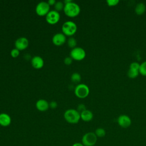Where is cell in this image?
I'll return each instance as SVG.
<instances>
[{"label": "cell", "mask_w": 146, "mask_h": 146, "mask_svg": "<svg viewBox=\"0 0 146 146\" xmlns=\"http://www.w3.org/2000/svg\"><path fill=\"white\" fill-rule=\"evenodd\" d=\"M64 62L66 65H70L72 62V59L70 56L66 57L64 59Z\"/></svg>", "instance_id": "4316f807"}, {"label": "cell", "mask_w": 146, "mask_h": 146, "mask_svg": "<svg viewBox=\"0 0 146 146\" xmlns=\"http://www.w3.org/2000/svg\"><path fill=\"white\" fill-rule=\"evenodd\" d=\"M52 41L55 45L61 46L66 42V36L63 33H58L53 36Z\"/></svg>", "instance_id": "8fae6325"}, {"label": "cell", "mask_w": 146, "mask_h": 146, "mask_svg": "<svg viewBox=\"0 0 146 146\" xmlns=\"http://www.w3.org/2000/svg\"><path fill=\"white\" fill-rule=\"evenodd\" d=\"M63 10L65 14L68 17H75L79 14L80 7L77 3L71 1L64 4Z\"/></svg>", "instance_id": "6da1fadb"}, {"label": "cell", "mask_w": 146, "mask_h": 146, "mask_svg": "<svg viewBox=\"0 0 146 146\" xmlns=\"http://www.w3.org/2000/svg\"><path fill=\"white\" fill-rule=\"evenodd\" d=\"M74 92L78 98L83 99L86 98L88 95L90 93V89L86 84L80 83L75 87Z\"/></svg>", "instance_id": "5b68a950"}, {"label": "cell", "mask_w": 146, "mask_h": 146, "mask_svg": "<svg viewBox=\"0 0 146 146\" xmlns=\"http://www.w3.org/2000/svg\"><path fill=\"white\" fill-rule=\"evenodd\" d=\"M36 13L39 16L46 15L50 11V5L47 2L42 1L38 3L35 8Z\"/></svg>", "instance_id": "52a82bcc"}, {"label": "cell", "mask_w": 146, "mask_h": 146, "mask_svg": "<svg viewBox=\"0 0 146 146\" xmlns=\"http://www.w3.org/2000/svg\"><path fill=\"white\" fill-rule=\"evenodd\" d=\"M67 44L69 47L74 48L76 47V40L73 38V37H70L67 40Z\"/></svg>", "instance_id": "7402d4cb"}, {"label": "cell", "mask_w": 146, "mask_h": 146, "mask_svg": "<svg viewBox=\"0 0 146 146\" xmlns=\"http://www.w3.org/2000/svg\"><path fill=\"white\" fill-rule=\"evenodd\" d=\"M71 146H84L82 143H79V142H76L74 143Z\"/></svg>", "instance_id": "f546056e"}, {"label": "cell", "mask_w": 146, "mask_h": 146, "mask_svg": "<svg viewBox=\"0 0 146 146\" xmlns=\"http://www.w3.org/2000/svg\"><path fill=\"white\" fill-rule=\"evenodd\" d=\"M49 106H50V107L51 108H55L57 107L58 104H57V103H56V102L52 101V102H51L49 104Z\"/></svg>", "instance_id": "83f0119b"}, {"label": "cell", "mask_w": 146, "mask_h": 146, "mask_svg": "<svg viewBox=\"0 0 146 146\" xmlns=\"http://www.w3.org/2000/svg\"><path fill=\"white\" fill-rule=\"evenodd\" d=\"M29 46V40L25 37H20L18 38L15 42V48L21 50L26 49Z\"/></svg>", "instance_id": "30bf717a"}, {"label": "cell", "mask_w": 146, "mask_h": 146, "mask_svg": "<svg viewBox=\"0 0 146 146\" xmlns=\"http://www.w3.org/2000/svg\"><path fill=\"white\" fill-rule=\"evenodd\" d=\"M60 19V14L58 11L55 10L50 11L46 15V20L47 22L50 25H55L57 23Z\"/></svg>", "instance_id": "ba28073f"}, {"label": "cell", "mask_w": 146, "mask_h": 146, "mask_svg": "<svg viewBox=\"0 0 146 146\" xmlns=\"http://www.w3.org/2000/svg\"><path fill=\"white\" fill-rule=\"evenodd\" d=\"M65 120L70 124H76L80 119V113L75 109H68L64 113Z\"/></svg>", "instance_id": "7a4b0ae2"}, {"label": "cell", "mask_w": 146, "mask_h": 146, "mask_svg": "<svg viewBox=\"0 0 146 146\" xmlns=\"http://www.w3.org/2000/svg\"><path fill=\"white\" fill-rule=\"evenodd\" d=\"M19 50H18L17 48H13L11 51V52H10V54L11 55L12 57L13 58H16L19 55Z\"/></svg>", "instance_id": "d4e9b609"}, {"label": "cell", "mask_w": 146, "mask_h": 146, "mask_svg": "<svg viewBox=\"0 0 146 146\" xmlns=\"http://www.w3.org/2000/svg\"><path fill=\"white\" fill-rule=\"evenodd\" d=\"M31 64L36 69L41 68L44 65V60L39 56H35L31 59Z\"/></svg>", "instance_id": "7c38bea8"}, {"label": "cell", "mask_w": 146, "mask_h": 146, "mask_svg": "<svg viewBox=\"0 0 146 146\" xmlns=\"http://www.w3.org/2000/svg\"><path fill=\"white\" fill-rule=\"evenodd\" d=\"M139 70L132 69V68H129L127 72V75L131 79L136 78L139 75Z\"/></svg>", "instance_id": "e0dca14e"}, {"label": "cell", "mask_w": 146, "mask_h": 146, "mask_svg": "<svg viewBox=\"0 0 146 146\" xmlns=\"http://www.w3.org/2000/svg\"><path fill=\"white\" fill-rule=\"evenodd\" d=\"M94 115L92 112L88 110H86L80 113V119L84 121H90L93 119Z\"/></svg>", "instance_id": "9a60e30c"}, {"label": "cell", "mask_w": 146, "mask_h": 146, "mask_svg": "<svg viewBox=\"0 0 146 146\" xmlns=\"http://www.w3.org/2000/svg\"><path fill=\"white\" fill-rule=\"evenodd\" d=\"M106 2L109 6H114L117 5L119 3V0H107Z\"/></svg>", "instance_id": "cb8c5ba5"}, {"label": "cell", "mask_w": 146, "mask_h": 146, "mask_svg": "<svg viewBox=\"0 0 146 146\" xmlns=\"http://www.w3.org/2000/svg\"><path fill=\"white\" fill-rule=\"evenodd\" d=\"M146 10V6L143 2L138 3L135 8V11L137 15H142L143 14Z\"/></svg>", "instance_id": "2e32d148"}, {"label": "cell", "mask_w": 146, "mask_h": 146, "mask_svg": "<svg viewBox=\"0 0 146 146\" xmlns=\"http://www.w3.org/2000/svg\"><path fill=\"white\" fill-rule=\"evenodd\" d=\"M64 3L63 2H62V1H58L54 5V7L55 10L58 12L63 10L64 9Z\"/></svg>", "instance_id": "44dd1931"}, {"label": "cell", "mask_w": 146, "mask_h": 146, "mask_svg": "<svg viewBox=\"0 0 146 146\" xmlns=\"http://www.w3.org/2000/svg\"><path fill=\"white\" fill-rule=\"evenodd\" d=\"M49 107V103L44 99H39L36 103V107L40 111H46Z\"/></svg>", "instance_id": "5bb4252c"}, {"label": "cell", "mask_w": 146, "mask_h": 146, "mask_svg": "<svg viewBox=\"0 0 146 146\" xmlns=\"http://www.w3.org/2000/svg\"><path fill=\"white\" fill-rule=\"evenodd\" d=\"M95 133L96 136L98 137H103L106 136V131L103 128H98L95 129Z\"/></svg>", "instance_id": "ac0fdd59"}, {"label": "cell", "mask_w": 146, "mask_h": 146, "mask_svg": "<svg viewBox=\"0 0 146 146\" xmlns=\"http://www.w3.org/2000/svg\"><path fill=\"white\" fill-rule=\"evenodd\" d=\"M63 33L65 35L71 36L73 35L77 30V26L76 23L71 21L65 22L62 27Z\"/></svg>", "instance_id": "277c9868"}, {"label": "cell", "mask_w": 146, "mask_h": 146, "mask_svg": "<svg viewBox=\"0 0 146 146\" xmlns=\"http://www.w3.org/2000/svg\"><path fill=\"white\" fill-rule=\"evenodd\" d=\"M11 123V118L7 113H0V125L2 127H7Z\"/></svg>", "instance_id": "4fadbf2b"}, {"label": "cell", "mask_w": 146, "mask_h": 146, "mask_svg": "<svg viewBox=\"0 0 146 146\" xmlns=\"http://www.w3.org/2000/svg\"><path fill=\"white\" fill-rule=\"evenodd\" d=\"M94 146H96V145H94Z\"/></svg>", "instance_id": "4dcf8cb0"}, {"label": "cell", "mask_w": 146, "mask_h": 146, "mask_svg": "<svg viewBox=\"0 0 146 146\" xmlns=\"http://www.w3.org/2000/svg\"><path fill=\"white\" fill-rule=\"evenodd\" d=\"M118 125L123 128H128L132 123V120L129 116L127 115H121L117 119Z\"/></svg>", "instance_id": "9c48e42d"}, {"label": "cell", "mask_w": 146, "mask_h": 146, "mask_svg": "<svg viewBox=\"0 0 146 146\" xmlns=\"http://www.w3.org/2000/svg\"><path fill=\"white\" fill-rule=\"evenodd\" d=\"M71 80L75 83H78L81 80V76L78 72H74L71 75Z\"/></svg>", "instance_id": "d6986e66"}, {"label": "cell", "mask_w": 146, "mask_h": 146, "mask_svg": "<svg viewBox=\"0 0 146 146\" xmlns=\"http://www.w3.org/2000/svg\"><path fill=\"white\" fill-rule=\"evenodd\" d=\"M70 57L75 60H82L86 57L85 50L80 47H76L70 52Z\"/></svg>", "instance_id": "8992f818"}, {"label": "cell", "mask_w": 146, "mask_h": 146, "mask_svg": "<svg viewBox=\"0 0 146 146\" xmlns=\"http://www.w3.org/2000/svg\"><path fill=\"white\" fill-rule=\"evenodd\" d=\"M56 2L55 1V0H48V1H47V3H48V5H49L50 6L55 5Z\"/></svg>", "instance_id": "f1b7e54d"}, {"label": "cell", "mask_w": 146, "mask_h": 146, "mask_svg": "<svg viewBox=\"0 0 146 146\" xmlns=\"http://www.w3.org/2000/svg\"><path fill=\"white\" fill-rule=\"evenodd\" d=\"M86 110H87V109H86V106H85L84 104H79L78 106V107H77V110H76L80 113L82 112H83L84 111H85Z\"/></svg>", "instance_id": "484cf974"}, {"label": "cell", "mask_w": 146, "mask_h": 146, "mask_svg": "<svg viewBox=\"0 0 146 146\" xmlns=\"http://www.w3.org/2000/svg\"><path fill=\"white\" fill-rule=\"evenodd\" d=\"M139 74L143 76H146V61L143 62L140 64Z\"/></svg>", "instance_id": "ffe728a7"}, {"label": "cell", "mask_w": 146, "mask_h": 146, "mask_svg": "<svg viewBox=\"0 0 146 146\" xmlns=\"http://www.w3.org/2000/svg\"><path fill=\"white\" fill-rule=\"evenodd\" d=\"M140 64L138 62H132L130 65H129V68H132L137 70H139V67H140Z\"/></svg>", "instance_id": "603a6c76"}, {"label": "cell", "mask_w": 146, "mask_h": 146, "mask_svg": "<svg viewBox=\"0 0 146 146\" xmlns=\"http://www.w3.org/2000/svg\"><path fill=\"white\" fill-rule=\"evenodd\" d=\"M98 141V137L95 132H88L83 135L82 138V143L84 146H94Z\"/></svg>", "instance_id": "3957f363"}]
</instances>
